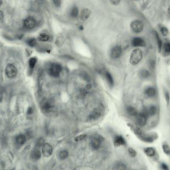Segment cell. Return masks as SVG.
I'll use <instances>...</instances> for the list:
<instances>
[{"label":"cell","mask_w":170,"mask_h":170,"mask_svg":"<svg viewBox=\"0 0 170 170\" xmlns=\"http://www.w3.org/2000/svg\"><path fill=\"white\" fill-rule=\"evenodd\" d=\"M142 57V51L139 49H136L131 53L130 62L132 65H136L141 61Z\"/></svg>","instance_id":"cell-1"},{"label":"cell","mask_w":170,"mask_h":170,"mask_svg":"<svg viewBox=\"0 0 170 170\" xmlns=\"http://www.w3.org/2000/svg\"><path fill=\"white\" fill-rule=\"evenodd\" d=\"M41 109L44 113H50L53 110L54 105L52 102L48 99L42 100L40 104Z\"/></svg>","instance_id":"cell-2"},{"label":"cell","mask_w":170,"mask_h":170,"mask_svg":"<svg viewBox=\"0 0 170 170\" xmlns=\"http://www.w3.org/2000/svg\"><path fill=\"white\" fill-rule=\"evenodd\" d=\"M62 71V66L58 64H53L51 65L49 69V74L53 77H57Z\"/></svg>","instance_id":"cell-3"},{"label":"cell","mask_w":170,"mask_h":170,"mask_svg":"<svg viewBox=\"0 0 170 170\" xmlns=\"http://www.w3.org/2000/svg\"><path fill=\"white\" fill-rule=\"evenodd\" d=\"M102 138L100 136H93L91 138L90 144L93 150H98L101 145Z\"/></svg>","instance_id":"cell-4"},{"label":"cell","mask_w":170,"mask_h":170,"mask_svg":"<svg viewBox=\"0 0 170 170\" xmlns=\"http://www.w3.org/2000/svg\"><path fill=\"white\" fill-rule=\"evenodd\" d=\"M147 119V116L142 112L139 113L136 116V123L139 127H143L146 124Z\"/></svg>","instance_id":"cell-5"},{"label":"cell","mask_w":170,"mask_h":170,"mask_svg":"<svg viewBox=\"0 0 170 170\" xmlns=\"http://www.w3.org/2000/svg\"><path fill=\"white\" fill-rule=\"evenodd\" d=\"M6 74L8 78L12 79L16 76L17 70L13 64H9L7 66L6 69Z\"/></svg>","instance_id":"cell-6"},{"label":"cell","mask_w":170,"mask_h":170,"mask_svg":"<svg viewBox=\"0 0 170 170\" xmlns=\"http://www.w3.org/2000/svg\"><path fill=\"white\" fill-rule=\"evenodd\" d=\"M131 28L134 32L140 33L143 29V24L142 21L138 20L134 21L131 23Z\"/></svg>","instance_id":"cell-7"},{"label":"cell","mask_w":170,"mask_h":170,"mask_svg":"<svg viewBox=\"0 0 170 170\" xmlns=\"http://www.w3.org/2000/svg\"><path fill=\"white\" fill-rule=\"evenodd\" d=\"M52 146L48 143H44L42 147V152L44 157H49L52 154Z\"/></svg>","instance_id":"cell-8"},{"label":"cell","mask_w":170,"mask_h":170,"mask_svg":"<svg viewBox=\"0 0 170 170\" xmlns=\"http://www.w3.org/2000/svg\"><path fill=\"white\" fill-rule=\"evenodd\" d=\"M23 25L27 29H31L36 25V21L33 17H28L23 21Z\"/></svg>","instance_id":"cell-9"},{"label":"cell","mask_w":170,"mask_h":170,"mask_svg":"<svg viewBox=\"0 0 170 170\" xmlns=\"http://www.w3.org/2000/svg\"><path fill=\"white\" fill-rule=\"evenodd\" d=\"M122 53V49L120 46H115L113 48L111 51V56L113 59H118L121 56Z\"/></svg>","instance_id":"cell-10"},{"label":"cell","mask_w":170,"mask_h":170,"mask_svg":"<svg viewBox=\"0 0 170 170\" xmlns=\"http://www.w3.org/2000/svg\"><path fill=\"white\" fill-rule=\"evenodd\" d=\"M132 44L135 47H143L146 46L145 41L139 38H134L132 41Z\"/></svg>","instance_id":"cell-11"},{"label":"cell","mask_w":170,"mask_h":170,"mask_svg":"<svg viewBox=\"0 0 170 170\" xmlns=\"http://www.w3.org/2000/svg\"><path fill=\"white\" fill-rule=\"evenodd\" d=\"M41 153L40 151L38 149H33L31 152L30 157L31 159L35 161L39 160L41 158Z\"/></svg>","instance_id":"cell-12"},{"label":"cell","mask_w":170,"mask_h":170,"mask_svg":"<svg viewBox=\"0 0 170 170\" xmlns=\"http://www.w3.org/2000/svg\"><path fill=\"white\" fill-rule=\"evenodd\" d=\"M140 138L142 140L147 143H152L154 141V137L151 135H141Z\"/></svg>","instance_id":"cell-13"},{"label":"cell","mask_w":170,"mask_h":170,"mask_svg":"<svg viewBox=\"0 0 170 170\" xmlns=\"http://www.w3.org/2000/svg\"><path fill=\"white\" fill-rule=\"evenodd\" d=\"M114 143L115 146H120L123 145L125 143V141L124 138L120 136H118L115 137L114 140Z\"/></svg>","instance_id":"cell-14"},{"label":"cell","mask_w":170,"mask_h":170,"mask_svg":"<svg viewBox=\"0 0 170 170\" xmlns=\"http://www.w3.org/2000/svg\"><path fill=\"white\" fill-rule=\"evenodd\" d=\"M101 110L100 109H95L92 114L90 115V118L92 120L97 119L101 116Z\"/></svg>","instance_id":"cell-15"},{"label":"cell","mask_w":170,"mask_h":170,"mask_svg":"<svg viewBox=\"0 0 170 170\" xmlns=\"http://www.w3.org/2000/svg\"><path fill=\"white\" fill-rule=\"evenodd\" d=\"M91 12L88 9H85L83 10L81 14V18L83 21H85L89 18Z\"/></svg>","instance_id":"cell-16"},{"label":"cell","mask_w":170,"mask_h":170,"mask_svg":"<svg viewBox=\"0 0 170 170\" xmlns=\"http://www.w3.org/2000/svg\"><path fill=\"white\" fill-rule=\"evenodd\" d=\"M144 153L149 157H153L155 155V150L152 147H147L144 149Z\"/></svg>","instance_id":"cell-17"},{"label":"cell","mask_w":170,"mask_h":170,"mask_svg":"<svg viewBox=\"0 0 170 170\" xmlns=\"http://www.w3.org/2000/svg\"><path fill=\"white\" fill-rule=\"evenodd\" d=\"M146 95L149 97H152L155 95L156 90L153 87H148L145 90V91Z\"/></svg>","instance_id":"cell-18"},{"label":"cell","mask_w":170,"mask_h":170,"mask_svg":"<svg viewBox=\"0 0 170 170\" xmlns=\"http://www.w3.org/2000/svg\"><path fill=\"white\" fill-rule=\"evenodd\" d=\"M16 141L17 144L20 145H22L25 144V142L26 138L23 135H20L16 137Z\"/></svg>","instance_id":"cell-19"},{"label":"cell","mask_w":170,"mask_h":170,"mask_svg":"<svg viewBox=\"0 0 170 170\" xmlns=\"http://www.w3.org/2000/svg\"><path fill=\"white\" fill-rule=\"evenodd\" d=\"M105 76L110 86H113V79L110 74L108 71H106L105 72Z\"/></svg>","instance_id":"cell-20"},{"label":"cell","mask_w":170,"mask_h":170,"mask_svg":"<svg viewBox=\"0 0 170 170\" xmlns=\"http://www.w3.org/2000/svg\"><path fill=\"white\" fill-rule=\"evenodd\" d=\"M127 112L128 114L131 116H136L138 114V112L137 109L132 106L128 107L127 108Z\"/></svg>","instance_id":"cell-21"},{"label":"cell","mask_w":170,"mask_h":170,"mask_svg":"<svg viewBox=\"0 0 170 170\" xmlns=\"http://www.w3.org/2000/svg\"><path fill=\"white\" fill-rule=\"evenodd\" d=\"M115 170H126V165L121 162H118L115 165Z\"/></svg>","instance_id":"cell-22"},{"label":"cell","mask_w":170,"mask_h":170,"mask_svg":"<svg viewBox=\"0 0 170 170\" xmlns=\"http://www.w3.org/2000/svg\"><path fill=\"white\" fill-rule=\"evenodd\" d=\"M139 76L142 79H147V77H149L150 76V73L148 70L143 69L140 71Z\"/></svg>","instance_id":"cell-23"},{"label":"cell","mask_w":170,"mask_h":170,"mask_svg":"<svg viewBox=\"0 0 170 170\" xmlns=\"http://www.w3.org/2000/svg\"><path fill=\"white\" fill-rule=\"evenodd\" d=\"M68 156H69L68 152L65 150L61 151L59 153V157L60 159H61V160H64V159H66L67 157H68Z\"/></svg>","instance_id":"cell-24"},{"label":"cell","mask_w":170,"mask_h":170,"mask_svg":"<svg viewBox=\"0 0 170 170\" xmlns=\"http://www.w3.org/2000/svg\"><path fill=\"white\" fill-rule=\"evenodd\" d=\"M79 10L77 7H74L71 11V16L73 18H76L78 15Z\"/></svg>","instance_id":"cell-25"},{"label":"cell","mask_w":170,"mask_h":170,"mask_svg":"<svg viewBox=\"0 0 170 170\" xmlns=\"http://www.w3.org/2000/svg\"><path fill=\"white\" fill-rule=\"evenodd\" d=\"M36 62H37V59L35 57H32L29 61V66L31 69H33L35 66L36 65Z\"/></svg>","instance_id":"cell-26"},{"label":"cell","mask_w":170,"mask_h":170,"mask_svg":"<svg viewBox=\"0 0 170 170\" xmlns=\"http://www.w3.org/2000/svg\"><path fill=\"white\" fill-rule=\"evenodd\" d=\"M162 149H163L164 152L166 155H170V147L168 145H167V144H163L162 145Z\"/></svg>","instance_id":"cell-27"},{"label":"cell","mask_w":170,"mask_h":170,"mask_svg":"<svg viewBox=\"0 0 170 170\" xmlns=\"http://www.w3.org/2000/svg\"><path fill=\"white\" fill-rule=\"evenodd\" d=\"M49 36L45 34H41L38 36V39L42 41H46L49 39Z\"/></svg>","instance_id":"cell-28"},{"label":"cell","mask_w":170,"mask_h":170,"mask_svg":"<svg viewBox=\"0 0 170 170\" xmlns=\"http://www.w3.org/2000/svg\"><path fill=\"white\" fill-rule=\"evenodd\" d=\"M164 50V51L167 54H170V42H168L164 44L163 46Z\"/></svg>","instance_id":"cell-29"},{"label":"cell","mask_w":170,"mask_h":170,"mask_svg":"<svg viewBox=\"0 0 170 170\" xmlns=\"http://www.w3.org/2000/svg\"><path fill=\"white\" fill-rule=\"evenodd\" d=\"M28 44L29 46H35L36 45V39H34V38H31L30 39H28Z\"/></svg>","instance_id":"cell-30"},{"label":"cell","mask_w":170,"mask_h":170,"mask_svg":"<svg viewBox=\"0 0 170 170\" xmlns=\"http://www.w3.org/2000/svg\"><path fill=\"white\" fill-rule=\"evenodd\" d=\"M128 153H129L130 156L132 157V158H134V157H136V156L137 155L136 152L132 148H128Z\"/></svg>","instance_id":"cell-31"},{"label":"cell","mask_w":170,"mask_h":170,"mask_svg":"<svg viewBox=\"0 0 170 170\" xmlns=\"http://www.w3.org/2000/svg\"><path fill=\"white\" fill-rule=\"evenodd\" d=\"M86 137V135H85V134H82V135H80L79 136H78L77 137L75 138V140L76 142H78V141H80L83 140L84 139H85V138Z\"/></svg>","instance_id":"cell-32"},{"label":"cell","mask_w":170,"mask_h":170,"mask_svg":"<svg viewBox=\"0 0 170 170\" xmlns=\"http://www.w3.org/2000/svg\"><path fill=\"white\" fill-rule=\"evenodd\" d=\"M160 31H161V33H162V34L164 36H166L168 34V30L165 27L161 28Z\"/></svg>","instance_id":"cell-33"},{"label":"cell","mask_w":170,"mask_h":170,"mask_svg":"<svg viewBox=\"0 0 170 170\" xmlns=\"http://www.w3.org/2000/svg\"><path fill=\"white\" fill-rule=\"evenodd\" d=\"M160 169L161 170H169L168 166L164 163H162L161 164Z\"/></svg>","instance_id":"cell-34"},{"label":"cell","mask_w":170,"mask_h":170,"mask_svg":"<svg viewBox=\"0 0 170 170\" xmlns=\"http://www.w3.org/2000/svg\"><path fill=\"white\" fill-rule=\"evenodd\" d=\"M156 36H157V42H158V47L160 50H161L162 46V41H161V39H160V38L158 36V35L157 34H156Z\"/></svg>","instance_id":"cell-35"},{"label":"cell","mask_w":170,"mask_h":170,"mask_svg":"<svg viewBox=\"0 0 170 170\" xmlns=\"http://www.w3.org/2000/svg\"><path fill=\"white\" fill-rule=\"evenodd\" d=\"M44 141L43 139L42 138H40L38 140V142H37V146L39 147H41L44 145Z\"/></svg>","instance_id":"cell-36"},{"label":"cell","mask_w":170,"mask_h":170,"mask_svg":"<svg viewBox=\"0 0 170 170\" xmlns=\"http://www.w3.org/2000/svg\"><path fill=\"white\" fill-rule=\"evenodd\" d=\"M53 2L54 4V5H55L56 7H60L61 6V1L56 0V1H54Z\"/></svg>","instance_id":"cell-37"},{"label":"cell","mask_w":170,"mask_h":170,"mask_svg":"<svg viewBox=\"0 0 170 170\" xmlns=\"http://www.w3.org/2000/svg\"><path fill=\"white\" fill-rule=\"evenodd\" d=\"M120 2V1H118V0H117V1H116V0H113V1H110V3H111L113 5H115L119 4Z\"/></svg>","instance_id":"cell-38"},{"label":"cell","mask_w":170,"mask_h":170,"mask_svg":"<svg viewBox=\"0 0 170 170\" xmlns=\"http://www.w3.org/2000/svg\"><path fill=\"white\" fill-rule=\"evenodd\" d=\"M33 113V109L31 107L28 108V114H30L31 113Z\"/></svg>","instance_id":"cell-39"},{"label":"cell","mask_w":170,"mask_h":170,"mask_svg":"<svg viewBox=\"0 0 170 170\" xmlns=\"http://www.w3.org/2000/svg\"><path fill=\"white\" fill-rule=\"evenodd\" d=\"M4 15L2 11H0V21H2L3 19Z\"/></svg>","instance_id":"cell-40"},{"label":"cell","mask_w":170,"mask_h":170,"mask_svg":"<svg viewBox=\"0 0 170 170\" xmlns=\"http://www.w3.org/2000/svg\"><path fill=\"white\" fill-rule=\"evenodd\" d=\"M3 92H2V91L0 90V102L2 100V99H3Z\"/></svg>","instance_id":"cell-41"},{"label":"cell","mask_w":170,"mask_h":170,"mask_svg":"<svg viewBox=\"0 0 170 170\" xmlns=\"http://www.w3.org/2000/svg\"><path fill=\"white\" fill-rule=\"evenodd\" d=\"M1 4H2V1H0V6H1Z\"/></svg>","instance_id":"cell-42"}]
</instances>
